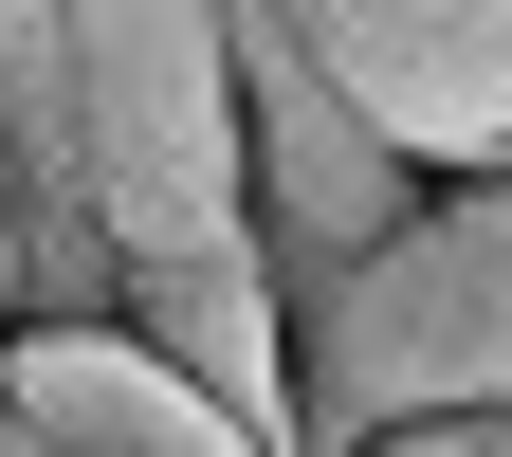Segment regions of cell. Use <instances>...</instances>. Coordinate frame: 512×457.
I'll use <instances>...</instances> for the list:
<instances>
[{
    "mask_svg": "<svg viewBox=\"0 0 512 457\" xmlns=\"http://www.w3.org/2000/svg\"><path fill=\"white\" fill-rule=\"evenodd\" d=\"M512 403V183H421L330 293H293V457Z\"/></svg>",
    "mask_w": 512,
    "mask_h": 457,
    "instance_id": "cell-1",
    "label": "cell"
},
{
    "mask_svg": "<svg viewBox=\"0 0 512 457\" xmlns=\"http://www.w3.org/2000/svg\"><path fill=\"white\" fill-rule=\"evenodd\" d=\"M74 147L110 275L238 238V0H74Z\"/></svg>",
    "mask_w": 512,
    "mask_h": 457,
    "instance_id": "cell-2",
    "label": "cell"
},
{
    "mask_svg": "<svg viewBox=\"0 0 512 457\" xmlns=\"http://www.w3.org/2000/svg\"><path fill=\"white\" fill-rule=\"evenodd\" d=\"M403 202H421V165L384 147L275 19H238V238H256V275H275V293H330Z\"/></svg>",
    "mask_w": 512,
    "mask_h": 457,
    "instance_id": "cell-3",
    "label": "cell"
},
{
    "mask_svg": "<svg viewBox=\"0 0 512 457\" xmlns=\"http://www.w3.org/2000/svg\"><path fill=\"white\" fill-rule=\"evenodd\" d=\"M238 19H275L421 183L512 165V0H238Z\"/></svg>",
    "mask_w": 512,
    "mask_h": 457,
    "instance_id": "cell-4",
    "label": "cell"
},
{
    "mask_svg": "<svg viewBox=\"0 0 512 457\" xmlns=\"http://www.w3.org/2000/svg\"><path fill=\"white\" fill-rule=\"evenodd\" d=\"M0 439H37V457H275L238 403H202L110 311H19L0 330Z\"/></svg>",
    "mask_w": 512,
    "mask_h": 457,
    "instance_id": "cell-5",
    "label": "cell"
},
{
    "mask_svg": "<svg viewBox=\"0 0 512 457\" xmlns=\"http://www.w3.org/2000/svg\"><path fill=\"white\" fill-rule=\"evenodd\" d=\"M110 330H147L202 403H238L256 439L293 457V293L256 275V238H183V256H128L110 275Z\"/></svg>",
    "mask_w": 512,
    "mask_h": 457,
    "instance_id": "cell-6",
    "label": "cell"
},
{
    "mask_svg": "<svg viewBox=\"0 0 512 457\" xmlns=\"http://www.w3.org/2000/svg\"><path fill=\"white\" fill-rule=\"evenodd\" d=\"M366 457H512V403H476V421H403V439H366Z\"/></svg>",
    "mask_w": 512,
    "mask_h": 457,
    "instance_id": "cell-7",
    "label": "cell"
},
{
    "mask_svg": "<svg viewBox=\"0 0 512 457\" xmlns=\"http://www.w3.org/2000/svg\"><path fill=\"white\" fill-rule=\"evenodd\" d=\"M0 330H19V256H0Z\"/></svg>",
    "mask_w": 512,
    "mask_h": 457,
    "instance_id": "cell-8",
    "label": "cell"
},
{
    "mask_svg": "<svg viewBox=\"0 0 512 457\" xmlns=\"http://www.w3.org/2000/svg\"><path fill=\"white\" fill-rule=\"evenodd\" d=\"M0 457H37V439H0Z\"/></svg>",
    "mask_w": 512,
    "mask_h": 457,
    "instance_id": "cell-9",
    "label": "cell"
}]
</instances>
